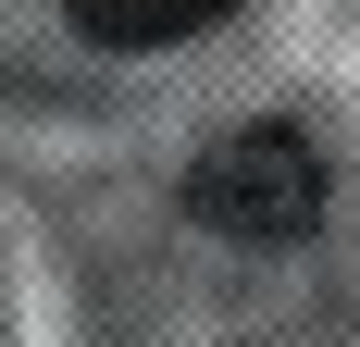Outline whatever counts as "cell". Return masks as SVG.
I'll return each mask as SVG.
<instances>
[{
	"label": "cell",
	"mask_w": 360,
	"mask_h": 347,
	"mask_svg": "<svg viewBox=\"0 0 360 347\" xmlns=\"http://www.w3.org/2000/svg\"><path fill=\"white\" fill-rule=\"evenodd\" d=\"M186 211L236 248H298L323 223V149L298 137V124H236L212 162L186 174Z\"/></svg>",
	"instance_id": "1"
},
{
	"label": "cell",
	"mask_w": 360,
	"mask_h": 347,
	"mask_svg": "<svg viewBox=\"0 0 360 347\" xmlns=\"http://www.w3.org/2000/svg\"><path fill=\"white\" fill-rule=\"evenodd\" d=\"M75 25L100 37V50H174V37H199V25H224L236 0H63Z\"/></svg>",
	"instance_id": "2"
}]
</instances>
